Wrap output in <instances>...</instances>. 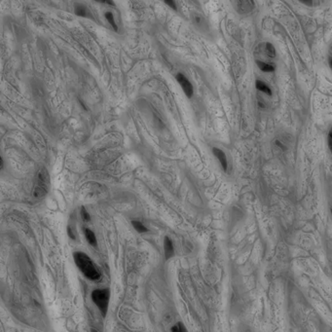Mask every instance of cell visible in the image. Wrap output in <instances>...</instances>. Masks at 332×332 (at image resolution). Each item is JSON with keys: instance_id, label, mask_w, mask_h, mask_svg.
<instances>
[{"instance_id": "obj_6", "label": "cell", "mask_w": 332, "mask_h": 332, "mask_svg": "<svg viewBox=\"0 0 332 332\" xmlns=\"http://www.w3.org/2000/svg\"><path fill=\"white\" fill-rule=\"evenodd\" d=\"M212 153L214 154V156L216 157V159H217L218 161H219V163H220V165H221L222 168L224 169L225 172L227 171L228 163H227V158H226L225 153H224L221 149H219V148H216V147H214V148L212 149Z\"/></svg>"}, {"instance_id": "obj_14", "label": "cell", "mask_w": 332, "mask_h": 332, "mask_svg": "<svg viewBox=\"0 0 332 332\" xmlns=\"http://www.w3.org/2000/svg\"><path fill=\"white\" fill-rule=\"evenodd\" d=\"M172 332H188V331L185 328L182 322H177L175 325L172 327Z\"/></svg>"}, {"instance_id": "obj_13", "label": "cell", "mask_w": 332, "mask_h": 332, "mask_svg": "<svg viewBox=\"0 0 332 332\" xmlns=\"http://www.w3.org/2000/svg\"><path fill=\"white\" fill-rule=\"evenodd\" d=\"M265 49H266L267 55H268L269 56H271V58H275V56H276V50H275V47L273 44H271L269 42L266 43Z\"/></svg>"}, {"instance_id": "obj_20", "label": "cell", "mask_w": 332, "mask_h": 332, "mask_svg": "<svg viewBox=\"0 0 332 332\" xmlns=\"http://www.w3.org/2000/svg\"><path fill=\"white\" fill-rule=\"evenodd\" d=\"M3 166H4V163H3V158L1 157V158H0V169H3Z\"/></svg>"}, {"instance_id": "obj_12", "label": "cell", "mask_w": 332, "mask_h": 332, "mask_svg": "<svg viewBox=\"0 0 332 332\" xmlns=\"http://www.w3.org/2000/svg\"><path fill=\"white\" fill-rule=\"evenodd\" d=\"M132 224H133V226H134V228L137 232H139V233H145V232H147V228L145 227V226H144L141 222L134 220V221H132Z\"/></svg>"}, {"instance_id": "obj_1", "label": "cell", "mask_w": 332, "mask_h": 332, "mask_svg": "<svg viewBox=\"0 0 332 332\" xmlns=\"http://www.w3.org/2000/svg\"><path fill=\"white\" fill-rule=\"evenodd\" d=\"M73 258L76 266L83 273L84 276L91 281H98L100 279V274L94 265L92 259L84 252H75Z\"/></svg>"}, {"instance_id": "obj_7", "label": "cell", "mask_w": 332, "mask_h": 332, "mask_svg": "<svg viewBox=\"0 0 332 332\" xmlns=\"http://www.w3.org/2000/svg\"><path fill=\"white\" fill-rule=\"evenodd\" d=\"M164 250H165V257L167 260L173 256V242L168 237H165L164 240Z\"/></svg>"}, {"instance_id": "obj_11", "label": "cell", "mask_w": 332, "mask_h": 332, "mask_svg": "<svg viewBox=\"0 0 332 332\" xmlns=\"http://www.w3.org/2000/svg\"><path fill=\"white\" fill-rule=\"evenodd\" d=\"M104 15H105V18H106V20L108 21V22L110 23V26L113 27V29H114L115 31H118V27H117L116 22H115L114 16H113V14L111 12H106Z\"/></svg>"}, {"instance_id": "obj_8", "label": "cell", "mask_w": 332, "mask_h": 332, "mask_svg": "<svg viewBox=\"0 0 332 332\" xmlns=\"http://www.w3.org/2000/svg\"><path fill=\"white\" fill-rule=\"evenodd\" d=\"M83 231H84V234H85V237L87 239V241L89 242V244H90L91 246L93 247H96V245H98V242H96V238H95V233L88 229V228H83Z\"/></svg>"}, {"instance_id": "obj_3", "label": "cell", "mask_w": 332, "mask_h": 332, "mask_svg": "<svg viewBox=\"0 0 332 332\" xmlns=\"http://www.w3.org/2000/svg\"><path fill=\"white\" fill-rule=\"evenodd\" d=\"M49 174L45 168H41L37 173L33 196L35 198H41L45 196L49 190Z\"/></svg>"}, {"instance_id": "obj_18", "label": "cell", "mask_w": 332, "mask_h": 332, "mask_svg": "<svg viewBox=\"0 0 332 332\" xmlns=\"http://www.w3.org/2000/svg\"><path fill=\"white\" fill-rule=\"evenodd\" d=\"M67 234H68V237H70L72 240H75V235L72 233V230H71V228L69 227V226L67 227Z\"/></svg>"}, {"instance_id": "obj_9", "label": "cell", "mask_w": 332, "mask_h": 332, "mask_svg": "<svg viewBox=\"0 0 332 332\" xmlns=\"http://www.w3.org/2000/svg\"><path fill=\"white\" fill-rule=\"evenodd\" d=\"M255 86H256V89L258 91H261L267 95H272V90L270 89V87L267 85L266 83H264L263 81H260V80H257L256 83H255Z\"/></svg>"}, {"instance_id": "obj_10", "label": "cell", "mask_w": 332, "mask_h": 332, "mask_svg": "<svg viewBox=\"0 0 332 332\" xmlns=\"http://www.w3.org/2000/svg\"><path fill=\"white\" fill-rule=\"evenodd\" d=\"M256 63H257L258 67L264 72H273L275 70V66H272V64L266 63L263 61H256Z\"/></svg>"}, {"instance_id": "obj_2", "label": "cell", "mask_w": 332, "mask_h": 332, "mask_svg": "<svg viewBox=\"0 0 332 332\" xmlns=\"http://www.w3.org/2000/svg\"><path fill=\"white\" fill-rule=\"evenodd\" d=\"M109 296L110 292L109 289H95L92 292V300L96 305L100 311L101 315L105 317L108 310V304H109Z\"/></svg>"}, {"instance_id": "obj_15", "label": "cell", "mask_w": 332, "mask_h": 332, "mask_svg": "<svg viewBox=\"0 0 332 332\" xmlns=\"http://www.w3.org/2000/svg\"><path fill=\"white\" fill-rule=\"evenodd\" d=\"M75 14L79 17H85L86 16V9L85 7H83L82 5H76L75 7Z\"/></svg>"}, {"instance_id": "obj_5", "label": "cell", "mask_w": 332, "mask_h": 332, "mask_svg": "<svg viewBox=\"0 0 332 332\" xmlns=\"http://www.w3.org/2000/svg\"><path fill=\"white\" fill-rule=\"evenodd\" d=\"M233 5L240 14H247L252 11L254 8V2L250 0H238V1H234Z\"/></svg>"}, {"instance_id": "obj_22", "label": "cell", "mask_w": 332, "mask_h": 332, "mask_svg": "<svg viewBox=\"0 0 332 332\" xmlns=\"http://www.w3.org/2000/svg\"><path fill=\"white\" fill-rule=\"evenodd\" d=\"M276 144H277V145H279V146H280L281 148H282V149H283V145H282V144H281L279 140H277V141H276Z\"/></svg>"}, {"instance_id": "obj_4", "label": "cell", "mask_w": 332, "mask_h": 332, "mask_svg": "<svg viewBox=\"0 0 332 332\" xmlns=\"http://www.w3.org/2000/svg\"><path fill=\"white\" fill-rule=\"evenodd\" d=\"M175 78H176L177 82H178V84L181 86L182 90H183V92L185 93L186 96H187V98H189V99L192 98L193 93H194V90H193V86H192V84L190 83V81H189L187 78H186L183 74H181V73L177 74V75L175 76Z\"/></svg>"}, {"instance_id": "obj_23", "label": "cell", "mask_w": 332, "mask_h": 332, "mask_svg": "<svg viewBox=\"0 0 332 332\" xmlns=\"http://www.w3.org/2000/svg\"><path fill=\"white\" fill-rule=\"evenodd\" d=\"M105 3H107V4H110V5H113V6H114L115 4H114V2H112V1H105Z\"/></svg>"}, {"instance_id": "obj_24", "label": "cell", "mask_w": 332, "mask_h": 332, "mask_svg": "<svg viewBox=\"0 0 332 332\" xmlns=\"http://www.w3.org/2000/svg\"><path fill=\"white\" fill-rule=\"evenodd\" d=\"M329 66L332 69V58H329Z\"/></svg>"}, {"instance_id": "obj_21", "label": "cell", "mask_w": 332, "mask_h": 332, "mask_svg": "<svg viewBox=\"0 0 332 332\" xmlns=\"http://www.w3.org/2000/svg\"><path fill=\"white\" fill-rule=\"evenodd\" d=\"M195 21H196L197 23H200V22H201V18L198 17V16H196V17H195Z\"/></svg>"}, {"instance_id": "obj_25", "label": "cell", "mask_w": 332, "mask_h": 332, "mask_svg": "<svg viewBox=\"0 0 332 332\" xmlns=\"http://www.w3.org/2000/svg\"><path fill=\"white\" fill-rule=\"evenodd\" d=\"M331 213H332V209H331Z\"/></svg>"}, {"instance_id": "obj_17", "label": "cell", "mask_w": 332, "mask_h": 332, "mask_svg": "<svg viewBox=\"0 0 332 332\" xmlns=\"http://www.w3.org/2000/svg\"><path fill=\"white\" fill-rule=\"evenodd\" d=\"M327 141H328V147H329V150L332 154V129L329 131V134H328V136H327Z\"/></svg>"}, {"instance_id": "obj_19", "label": "cell", "mask_w": 332, "mask_h": 332, "mask_svg": "<svg viewBox=\"0 0 332 332\" xmlns=\"http://www.w3.org/2000/svg\"><path fill=\"white\" fill-rule=\"evenodd\" d=\"M165 3H166V4H168L169 7H172L173 9L176 10V6H175V3H174L173 1H165Z\"/></svg>"}, {"instance_id": "obj_16", "label": "cell", "mask_w": 332, "mask_h": 332, "mask_svg": "<svg viewBox=\"0 0 332 332\" xmlns=\"http://www.w3.org/2000/svg\"><path fill=\"white\" fill-rule=\"evenodd\" d=\"M81 216H82L84 221H90L91 220V216H90V214H89V212H87L84 207L81 208Z\"/></svg>"}]
</instances>
